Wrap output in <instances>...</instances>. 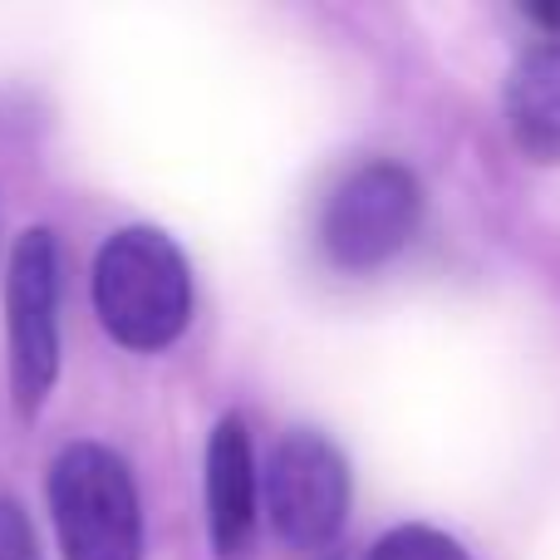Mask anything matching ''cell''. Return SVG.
Instances as JSON below:
<instances>
[{"mask_svg": "<svg viewBox=\"0 0 560 560\" xmlns=\"http://www.w3.org/2000/svg\"><path fill=\"white\" fill-rule=\"evenodd\" d=\"M94 310L124 349L158 354L192 319V271L158 226H124L98 246Z\"/></svg>", "mask_w": 560, "mask_h": 560, "instance_id": "6da1fadb", "label": "cell"}, {"mask_svg": "<svg viewBox=\"0 0 560 560\" xmlns=\"http://www.w3.org/2000/svg\"><path fill=\"white\" fill-rule=\"evenodd\" d=\"M49 516L65 560H143V512L128 463L104 443H69L49 467Z\"/></svg>", "mask_w": 560, "mask_h": 560, "instance_id": "7a4b0ae2", "label": "cell"}, {"mask_svg": "<svg viewBox=\"0 0 560 560\" xmlns=\"http://www.w3.org/2000/svg\"><path fill=\"white\" fill-rule=\"evenodd\" d=\"M423 187L398 163H364L329 192L319 217V246L339 271H374L394 261L418 232Z\"/></svg>", "mask_w": 560, "mask_h": 560, "instance_id": "3957f363", "label": "cell"}, {"mask_svg": "<svg viewBox=\"0 0 560 560\" xmlns=\"http://www.w3.org/2000/svg\"><path fill=\"white\" fill-rule=\"evenodd\" d=\"M5 335L10 394L20 418H35L59 374V246L45 226H30L10 252Z\"/></svg>", "mask_w": 560, "mask_h": 560, "instance_id": "277c9868", "label": "cell"}, {"mask_svg": "<svg viewBox=\"0 0 560 560\" xmlns=\"http://www.w3.org/2000/svg\"><path fill=\"white\" fill-rule=\"evenodd\" d=\"M266 512L280 541L290 546H315L335 541L349 512V467L329 438L295 428L276 443L271 463H266Z\"/></svg>", "mask_w": 560, "mask_h": 560, "instance_id": "5b68a950", "label": "cell"}, {"mask_svg": "<svg viewBox=\"0 0 560 560\" xmlns=\"http://www.w3.org/2000/svg\"><path fill=\"white\" fill-rule=\"evenodd\" d=\"M256 463H252V438H246L242 418H222L207 443V526H212V546L222 560L246 556L256 536Z\"/></svg>", "mask_w": 560, "mask_h": 560, "instance_id": "8992f818", "label": "cell"}, {"mask_svg": "<svg viewBox=\"0 0 560 560\" xmlns=\"http://www.w3.org/2000/svg\"><path fill=\"white\" fill-rule=\"evenodd\" d=\"M506 128L532 163H560V45H536L506 74Z\"/></svg>", "mask_w": 560, "mask_h": 560, "instance_id": "52a82bcc", "label": "cell"}, {"mask_svg": "<svg viewBox=\"0 0 560 560\" xmlns=\"http://www.w3.org/2000/svg\"><path fill=\"white\" fill-rule=\"evenodd\" d=\"M369 560H467V551L433 526H398L374 546Z\"/></svg>", "mask_w": 560, "mask_h": 560, "instance_id": "ba28073f", "label": "cell"}, {"mask_svg": "<svg viewBox=\"0 0 560 560\" xmlns=\"http://www.w3.org/2000/svg\"><path fill=\"white\" fill-rule=\"evenodd\" d=\"M0 560H39L35 526H30L25 506L0 497Z\"/></svg>", "mask_w": 560, "mask_h": 560, "instance_id": "9c48e42d", "label": "cell"}, {"mask_svg": "<svg viewBox=\"0 0 560 560\" xmlns=\"http://www.w3.org/2000/svg\"><path fill=\"white\" fill-rule=\"evenodd\" d=\"M532 20H541V25H560V5H532L526 10Z\"/></svg>", "mask_w": 560, "mask_h": 560, "instance_id": "30bf717a", "label": "cell"}]
</instances>
